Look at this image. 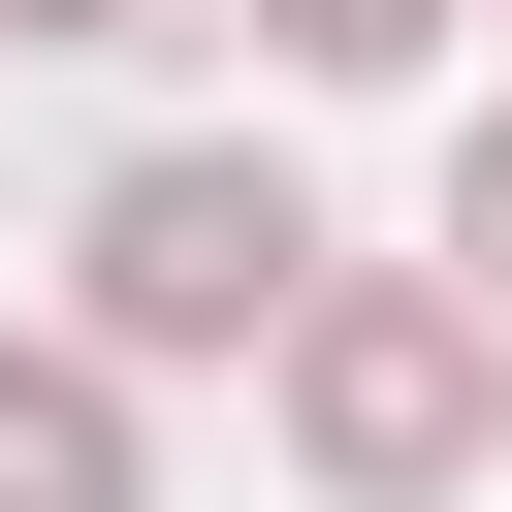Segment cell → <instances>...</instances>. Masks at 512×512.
Listing matches in <instances>:
<instances>
[{
	"label": "cell",
	"mask_w": 512,
	"mask_h": 512,
	"mask_svg": "<svg viewBox=\"0 0 512 512\" xmlns=\"http://www.w3.org/2000/svg\"><path fill=\"white\" fill-rule=\"evenodd\" d=\"M256 416L320 448V512H480V448H512V320H480L448 256H320V288L256 320Z\"/></svg>",
	"instance_id": "6da1fadb"
},
{
	"label": "cell",
	"mask_w": 512,
	"mask_h": 512,
	"mask_svg": "<svg viewBox=\"0 0 512 512\" xmlns=\"http://www.w3.org/2000/svg\"><path fill=\"white\" fill-rule=\"evenodd\" d=\"M288 288H320V192H288L256 128H160V160H96V224H64V352H96V384L256 352Z\"/></svg>",
	"instance_id": "7a4b0ae2"
},
{
	"label": "cell",
	"mask_w": 512,
	"mask_h": 512,
	"mask_svg": "<svg viewBox=\"0 0 512 512\" xmlns=\"http://www.w3.org/2000/svg\"><path fill=\"white\" fill-rule=\"evenodd\" d=\"M0 512H160V480H128V384H96L64 320L0 352Z\"/></svg>",
	"instance_id": "3957f363"
},
{
	"label": "cell",
	"mask_w": 512,
	"mask_h": 512,
	"mask_svg": "<svg viewBox=\"0 0 512 512\" xmlns=\"http://www.w3.org/2000/svg\"><path fill=\"white\" fill-rule=\"evenodd\" d=\"M256 64L288 96H384V64H448V0H256Z\"/></svg>",
	"instance_id": "277c9868"
},
{
	"label": "cell",
	"mask_w": 512,
	"mask_h": 512,
	"mask_svg": "<svg viewBox=\"0 0 512 512\" xmlns=\"http://www.w3.org/2000/svg\"><path fill=\"white\" fill-rule=\"evenodd\" d=\"M448 288H480V320H512V96H480V128H448Z\"/></svg>",
	"instance_id": "5b68a950"
},
{
	"label": "cell",
	"mask_w": 512,
	"mask_h": 512,
	"mask_svg": "<svg viewBox=\"0 0 512 512\" xmlns=\"http://www.w3.org/2000/svg\"><path fill=\"white\" fill-rule=\"evenodd\" d=\"M0 32H64V64H96V32H192V0H0Z\"/></svg>",
	"instance_id": "8992f818"
}]
</instances>
